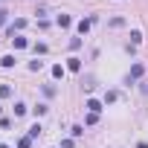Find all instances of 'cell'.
<instances>
[{"mask_svg": "<svg viewBox=\"0 0 148 148\" xmlns=\"http://www.w3.org/2000/svg\"><path fill=\"white\" fill-rule=\"evenodd\" d=\"M0 64H3L6 70H9V67H15V55H3V58H0Z\"/></svg>", "mask_w": 148, "mask_h": 148, "instance_id": "3", "label": "cell"}, {"mask_svg": "<svg viewBox=\"0 0 148 148\" xmlns=\"http://www.w3.org/2000/svg\"><path fill=\"white\" fill-rule=\"evenodd\" d=\"M26 113V105H15V116H23Z\"/></svg>", "mask_w": 148, "mask_h": 148, "instance_id": "14", "label": "cell"}, {"mask_svg": "<svg viewBox=\"0 0 148 148\" xmlns=\"http://www.w3.org/2000/svg\"><path fill=\"white\" fill-rule=\"evenodd\" d=\"M0 148H9V145H0Z\"/></svg>", "mask_w": 148, "mask_h": 148, "instance_id": "17", "label": "cell"}, {"mask_svg": "<svg viewBox=\"0 0 148 148\" xmlns=\"http://www.w3.org/2000/svg\"><path fill=\"white\" fill-rule=\"evenodd\" d=\"M29 145H32V136H23V139L18 142V148H29Z\"/></svg>", "mask_w": 148, "mask_h": 148, "instance_id": "12", "label": "cell"}, {"mask_svg": "<svg viewBox=\"0 0 148 148\" xmlns=\"http://www.w3.org/2000/svg\"><path fill=\"white\" fill-rule=\"evenodd\" d=\"M23 26H26V21H23V18H18V21H15V26H12V35H15V29H23Z\"/></svg>", "mask_w": 148, "mask_h": 148, "instance_id": "9", "label": "cell"}, {"mask_svg": "<svg viewBox=\"0 0 148 148\" xmlns=\"http://www.w3.org/2000/svg\"><path fill=\"white\" fill-rule=\"evenodd\" d=\"M87 108H90V113H99V110H102V105H99L96 99H90V102H87Z\"/></svg>", "mask_w": 148, "mask_h": 148, "instance_id": "7", "label": "cell"}, {"mask_svg": "<svg viewBox=\"0 0 148 148\" xmlns=\"http://www.w3.org/2000/svg\"><path fill=\"white\" fill-rule=\"evenodd\" d=\"M67 70L79 73V70H82V61H79V58H67Z\"/></svg>", "mask_w": 148, "mask_h": 148, "instance_id": "1", "label": "cell"}, {"mask_svg": "<svg viewBox=\"0 0 148 148\" xmlns=\"http://www.w3.org/2000/svg\"><path fill=\"white\" fill-rule=\"evenodd\" d=\"M52 76H55V79H64V67H61V64L52 67Z\"/></svg>", "mask_w": 148, "mask_h": 148, "instance_id": "8", "label": "cell"}, {"mask_svg": "<svg viewBox=\"0 0 148 148\" xmlns=\"http://www.w3.org/2000/svg\"><path fill=\"white\" fill-rule=\"evenodd\" d=\"M90 23H93V21H90V18H87V21H79V32H82V35H84V32H87V29H90Z\"/></svg>", "mask_w": 148, "mask_h": 148, "instance_id": "6", "label": "cell"}, {"mask_svg": "<svg viewBox=\"0 0 148 148\" xmlns=\"http://www.w3.org/2000/svg\"><path fill=\"white\" fill-rule=\"evenodd\" d=\"M70 23H73V21H70V18H67V15H58V26H61V29H67V26H70Z\"/></svg>", "mask_w": 148, "mask_h": 148, "instance_id": "5", "label": "cell"}, {"mask_svg": "<svg viewBox=\"0 0 148 148\" xmlns=\"http://www.w3.org/2000/svg\"><path fill=\"white\" fill-rule=\"evenodd\" d=\"M12 96V87L9 84H0V99H9Z\"/></svg>", "mask_w": 148, "mask_h": 148, "instance_id": "4", "label": "cell"}, {"mask_svg": "<svg viewBox=\"0 0 148 148\" xmlns=\"http://www.w3.org/2000/svg\"><path fill=\"white\" fill-rule=\"evenodd\" d=\"M12 41H15V47H18V49H23V47H26V38H12Z\"/></svg>", "mask_w": 148, "mask_h": 148, "instance_id": "13", "label": "cell"}, {"mask_svg": "<svg viewBox=\"0 0 148 148\" xmlns=\"http://www.w3.org/2000/svg\"><path fill=\"white\" fill-rule=\"evenodd\" d=\"M142 73H145V67H142V64H134V67H131V79H139Z\"/></svg>", "mask_w": 148, "mask_h": 148, "instance_id": "2", "label": "cell"}, {"mask_svg": "<svg viewBox=\"0 0 148 148\" xmlns=\"http://www.w3.org/2000/svg\"><path fill=\"white\" fill-rule=\"evenodd\" d=\"M6 18H9V12H6V9H0V26L6 23Z\"/></svg>", "mask_w": 148, "mask_h": 148, "instance_id": "15", "label": "cell"}, {"mask_svg": "<svg viewBox=\"0 0 148 148\" xmlns=\"http://www.w3.org/2000/svg\"><path fill=\"white\" fill-rule=\"evenodd\" d=\"M29 136H32V139L41 136V125H32V128H29Z\"/></svg>", "mask_w": 148, "mask_h": 148, "instance_id": "11", "label": "cell"}, {"mask_svg": "<svg viewBox=\"0 0 148 148\" xmlns=\"http://www.w3.org/2000/svg\"><path fill=\"white\" fill-rule=\"evenodd\" d=\"M0 3H6V0H0Z\"/></svg>", "mask_w": 148, "mask_h": 148, "instance_id": "18", "label": "cell"}, {"mask_svg": "<svg viewBox=\"0 0 148 148\" xmlns=\"http://www.w3.org/2000/svg\"><path fill=\"white\" fill-rule=\"evenodd\" d=\"M136 148H148V142H139V145H136Z\"/></svg>", "mask_w": 148, "mask_h": 148, "instance_id": "16", "label": "cell"}, {"mask_svg": "<svg viewBox=\"0 0 148 148\" xmlns=\"http://www.w3.org/2000/svg\"><path fill=\"white\" fill-rule=\"evenodd\" d=\"M41 67H44V61H38V58H35V61H32V64H29V70H32V73H38V70H41Z\"/></svg>", "mask_w": 148, "mask_h": 148, "instance_id": "10", "label": "cell"}]
</instances>
